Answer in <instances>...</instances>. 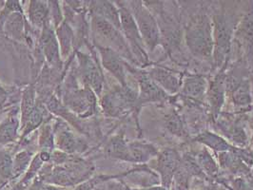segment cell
<instances>
[{"mask_svg": "<svg viewBox=\"0 0 253 190\" xmlns=\"http://www.w3.org/2000/svg\"><path fill=\"white\" fill-rule=\"evenodd\" d=\"M94 164L83 155L69 154L66 162L59 165L44 164L38 178L57 189H75L93 176Z\"/></svg>", "mask_w": 253, "mask_h": 190, "instance_id": "6da1fadb", "label": "cell"}, {"mask_svg": "<svg viewBox=\"0 0 253 190\" xmlns=\"http://www.w3.org/2000/svg\"><path fill=\"white\" fill-rule=\"evenodd\" d=\"M56 94L64 107L81 119H90L98 114L99 98L92 89L81 85L74 63L64 77Z\"/></svg>", "mask_w": 253, "mask_h": 190, "instance_id": "7a4b0ae2", "label": "cell"}, {"mask_svg": "<svg viewBox=\"0 0 253 190\" xmlns=\"http://www.w3.org/2000/svg\"><path fill=\"white\" fill-rule=\"evenodd\" d=\"M90 38L93 45H99L119 53L127 63L138 67L122 32L96 15H89Z\"/></svg>", "mask_w": 253, "mask_h": 190, "instance_id": "3957f363", "label": "cell"}, {"mask_svg": "<svg viewBox=\"0 0 253 190\" xmlns=\"http://www.w3.org/2000/svg\"><path fill=\"white\" fill-rule=\"evenodd\" d=\"M138 91L129 86H118L104 90L99 97V111L107 118L121 119L128 114L139 113L137 107Z\"/></svg>", "mask_w": 253, "mask_h": 190, "instance_id": "277c9868", "label": "cell"}, {"mask_svg": "<svg viewBox=\"0 0 253 190\" xmlns=\"http://www.w3.org/2000/svg\"><path fill=\"white\" fill-rule=\"evenodd\" d=\"M185 39L190 52L197 58L209 60L213 56V26L206 14H198L186 28Z\"/></svg>", "mask_w": 253, "mask_h": 190, "instance_id": "5b68a950", "label": "cell"}, {"mask_svg": "<svg viewBox=\"0 0 253 190\" xmlns=\"http://www.w3.org/2000/svg\"><path fill=\"white\" fill-rule=\"evenodd\" d=\"M74 64L81 85L92 89L99 98L105 90L106 77L96 50L93 49L89 53L76 51Z\"/></svg>", "mask_w": 253, "mask_h": 190, "instance_id": "8992f818", "label": "cell"}, {"mask_svg": "<svg viewBox=\"0 0 253 190\" xmlns=\"http://www.w3.org/2000/svg\"><path fill=\"white\" fill-rule=\"evenodd\" d=\"M126 3L134 17L146 50L152 52L157 46L162 45L161 34L155 16L143 1H126Z\"/></svg>", "mask_w": 253, "mask_h": 190, "instance_id": "52a82bcc", "label": "cell"}, {"mask_svg": "<svg viewBox=\"0 0 253 190\" xmlns=\"http://www.w3.org/2000/svg\"><path fill=\"white\" fill-rule=\"evenodd\" d=\"M115 4L117 5L120 13L121 32L126 38L132 55L138 66H148L150 63L148 51L143 43L134 17L126 6V1H115Z\"/></svg>", "mask_w": 253, "mask_h": 190, "instance_id": "ba28073f", "label": "cell"}, {"mask_svg": "<svg viewBox=\"0 0 253 190\" xmlns=\"http://www.w3.org/2000/svg\"><path fill=\"white\" fill-rule=\"evenodd\" d=\"M55 150L72 155H83L90 151L89 141L61 118L54 116Z\"/></svg>", "mask_w": 253, "mask_h": 190, "instance_id": "9c48e42d", "label": "cell"}, {"mask_svg": "<svg viewBox=\"0 0 253 190\" xmlns=\"http://www.w3.org/2000/svg\"><path fill=\"white\" fill-rule=\"evenodd\" d=\"M126 67L127 73L133 76L137 82V107L139 111L145 104L159 103L165 101L168 98L169 94L165 92L164 90L152 80L147 71L127 62Z\"/></svg>", "mask_w": 253, "mask_h": 190, "instance_id": "30bf717a", "label": "cell"}, {"mask_svg": "<svg viewBox=\"0 0 253 190\" xmlns=\"http://www.w3.org/2000/svg\"><path fill=\"white\" fill-rule=\"evenodd\" d=\"M213 60L214 67L220 68L226 65V59L230 51L232 25L225 14H216L213 18Z\"/></svg>", "mask_w": 253, "mask_h": 190, "instance_id": "8fae6325", "label": "cell"}, {"mask_svg": "<svg viewBox=\"0 0 253 190\" xmlns=\"http://www.w3.org/2000/svg\"><path fill=\"white\" fill-rule=\"evenodd\" d=\"M38 45L44 57L45 64L55 71L62 72L64 75L65 65L60 55V49L55 35V29L51 25L50 20L41 30Z\"/></svg>", "mask_w": 253, "mask_h": 190, "instance_id": "7c38bea8", "label": "cell"}, {"mask_svg": "<svg viewBox=\"0 0 253 190\" xmlns=\"http://www.w3.org/2000/svg\"><path fill=\"white\" fill-rule=\"evenodd\" d=\"M93 47L97 51L103 70L107 71L115 80H117L121 87H127L128 83L126 60L119 53L110 48L99 45H93Z\"/></svg>", "mask_w": 253, "mask_h": 190, "instance_id": "4fadbf2b", "label": "cell"}, {"mask_svg": "<svg viewBox=\"0 0 253 190\" xmlns=\"http://www.w3.org/2000/svg\"><path fill=\"white\" fill-rule=\"evenodd\" d=\"M20 105H17L6 111L0 121V149L15 147L20 139Z\"/></svg>", "mask_w": 253, "mask_h": 190, "instance_id": "5bb4252c", "label": "cell"}, {"mask_svg": "<svg viewBox=\"0 0 253 190\" xmlns=\"http://www.w3.org/2000/svg\"><path fill=\"white\" fill-rule=\"evenodd\" d=\"M147 72L152 80L168 94H175L182 87V77L165 67L153 66Z\"/></svg>", "mask_w": 253, "mask_h": 190, "instance_id": "9a60e30c", "label": "cell"}, {"mask_svg": "<svg viewBox=\"0 0 253 190\" xmlns=\"http://www.w3.org/2000/svg\"><path fill=\"white\" fill-rule=\"evenodd\" d=\"M157 165L156 170L160 173L162 187L169 189L172 178L177 171L179 157L176 152L173 150H165L157 155Z\"/></svg>", "mask_w": 253, "mask_h": 190, "instance_id": "2e32d148", "label": "cell"}, {"mask_svg": "<svg viewBox=\"0 0 253 190\" xmlns=\"http://www.w3.org/2000/svg\"><path fill=\"white\" fill-rule=\"evenodd\" d=\"M24 7L26 18L34 29L41 32L43 27L50 20L49 3L44 0H31Z\"/></svg>", "mask_w": 253, "mask_h": 190, "instance_id": "e0dca14e", "label": "cell"}, {"mask_svg": "<svg viewBox=\"0 0 253 190\" xmlns=\"http://www.w3.org/2000/svg\"><path fill=\"white\" fill-rule=\"evenodd\" d=\"M89 15H96L121 31L120 13L113 1H88Z\"/></svg>", "mask_w": 253, "mask_h": 190, "instance_id": "ac0fdd59", "label": "cell"}, {"mask_svg": "<svg viewBox=\"0 0 253 190\" xmlns=\"http://www.w3.org/2000/svg\"><path fill=\"white\" fill-rule=\"evenodd\" d=\"M157 149L152 144L143 141L128 142L126 163L145 164L158 155Z\"/></svg>", "mask_w": 253, "mask_h": 190, "instance_id": "d6986e66", "label": "cell"}, {"mask_svg": "<svg viewBox=\"0 0 253 190\" xmlns=\"http://www.w3.org/2000/svg\"><path fill=\"white\" fill-rule=\"evenodd\" d=\"M127 149L128 141L125 138V132L121 131L106 141L103 147V152L107 158L126 163Z\"/></svg>", "mask_w": 253, "mask_h": 190, "instance_id": "ffe728a7", "label": "cell"}, {"mask_svg": "<svg viewBox=\"0 0 253 190\" xmlns=\"http://www.w3.org/2000/svg\"><path fill=\"white\" fill-rule=\"evenodd\" d=\"M226 90V75L224 71L217 75L214 80L208 88V99L211 108V112L214 115L219 114L225 99Z\"/></svg>", "mask_w": 253, "mask_h": 190, "instance_id": "44dd1931", "label": "cell"}, {"mask_svg": "<svg viewBox=\"0 0 253 190\" xmlns=\"http://www.w3.org/2000/svg\"><path fill=\"white\" fill-rule=\"evenodd\" d=\"M37 148L38 152L51 153L55 151L54 145V116L46 120L38 128L37 134Z\"/></svg>", "mask_w": 253, "mask_h": 190, "instance_id": "7402d4cb", "label": "cell"}, {"mask_svg": "<svg viewBox=\"0 0 253 190\" xmlns=\"http://www.w3.org/2000/svg\"><path fill=\"white\" fill-rule=\"evenodd\" d=\"M37 153V151L30 148L19 149L14 152L13 159V183L15 184L17 180H19L25 174Z\"/></svg>", "mask_w": 253, "mask_h": 190, "instance_id": "603a6c76", "label": "cell"}, {"mask_svg": "<svg viewBox=\"0 0 253 190\" xmlns=\"http://www.w3.org/2000/svg\"><path fill=\"white\" fill-rule=\"evenodd\" d=\"M182 94L199 99L202 98L206 91H208V83L202 76H188L182 83Z\"/></svg>", "mask_w": 253, "mask_h": 190, "instance_id": "cb8c5ba5", "label": "cell"}, {"mask_svg": "<svg viewBox=\"0 0 253 190\" xmlns=\"http://www.w3.org/2000/svg\"><path fill=\"white\" fill-rule=\"evenodd\" d=\"M13 153L8 148L0 149V190L13 184Z\"/></svg>", "mask_w": 253, "mask_h": 190, "instance_id": "d4e9b609", "label": "cell"}, {"mask_svg": "<svg viewBox=\"0 0 253 190\" xmlns=\"http://www.w3.org/2000/svg\"><path fill=\"white\" fill-rule=\"evenodd\" d=\"M238 36L244 43L248 53L253 51V11L248 13L238 28Z\"/></svg>", "mask_w": 253, "mask_h": 190, "instance_id": "484cf974", "label": "cell"}, {"mask_svg": "<svg viewBox=\"0 0 253 190\" xmlns=\"http://www.w3.org/2000/svg\"><path fill=\"white\" fill-rule=\"evenodd\" d=\"M231 98L237 107H247L252 103L251 86L248 80H242L240 84L231 90Z\"/></svg>", "mask_w": 253, "mask_h": 190, "instance_id": "4316f807", "label": "cell"}, {"mask_svg": "<svg viewBox=\"0 0 253 190\" xmlns=\"http://www.w3.org/2000/svg\"><path fill=\"white\" fill-rule=\"evenodd\" d=\"M196 141L205 144L206 146L210 147L211 149L214 150L216 152H227L231 149V147L225 140L222 139L214 133H211L209 131L200 134L196 138Z\"/></svg>", "mask_w": 253, "mask_h": 190, "instance_id": "83f0119b", "label": "cell"}, {"mask_svg": "<svg viewBox=\"0 0 253 190\" xmlns=\"http://www.w3.org/2000/svg\"><path fill=\"white\" fill-rule=\"evenodd\" d=\"M49 3V11H50V22L54 29H57L64 22L63 9H62V1L51 0Z\"/></svg>", "mask_w": 253, "mask_h": 190, "instance_id": "f1b7e54d", "label": "cell"}, {"mask_svg": "<svg viewBox=\"0 0 253 190\" xmlns=\"http://www.w3.org/2000/svg\"><path fill=\"white\" fill-rule=\"evenodd\" d=\"M166 127L174 135H184V127L182 121L177 114L174 113L169 114L166 117Z\"/></svg>", "mask_w": 253, "mask_h": 190, "instance_id": "f546056e", "label": "cell"}, {"mask_svg": "<svg viewBox=\"0 0 253 190\" xmlns=\"http://www.w3.org/2000/svg\"><path fill=\"white\" fill-rule=\"evenodd\" d=\"M199 162L210 174H213L217 171L215 162L212 160L211 155L206 151H204L202 153L199 154Z\"/></svg>", "mask_w": 253, "mask_h": 190, "instance_id": "4dcf8cb0", "label": "cell"}, {"mask_svg": "<svg viewBox=\"0 0 253 190\" xmlns=\"http://www.w3.org/2000/svg\"><path fill=\"white\" fill-rule=\"evenodd\" d=\"M26 190H58V189L55 187H52L51 185H48L37 178Z\"/></svg>", "mask_w": 253, "mask_h": 190, "instance_id": "1f68e13d", "label": "cell"}, {"mask_svg": "<svg viewBox=\"0 0 253 190\" xmlns=\"http://www.w3.org/2000/svg\"><path fill=\"white\" fill-rule=\"evenodd\" d=\"M11 90H12V87H9V88H6L4 87L1 83H0V108L3 109L4 105L6 104V102L9 98V95L11 93Z\"/></svg>", "mask_w": 253, "mask_h": 190, "instance_id": "d6a6232c", "label": "cell"}, {"mask_svg": "<svg viewBox=\"0 0 253 190\" xmlns=\"http://www.w3.org/2000/svg\"><path fill=\"white\" fill-rule=\"evenodd\" d=\"M167 190L164 187H151V188H146V189H136V190Z\"/></svg>", "mask_w": 253, "mask_h": 190, "instance_id": "836d02e7", "label": "cell"}, {"mask_svg": "<svg viewBox=\"0 0 253 190\" xmlns=\"http://www.w3.org/2000/svg\"><path fill=\"white\" fill-rule=\"evenodd\" d=\"M3 115H4V112H3L2 109L0 108V121H1V119H2V117H3Z\"/></svg>", "mask_w": 253, "mask_h": 190, "instance_id": "e575fe53", "label": "cell"}, {"mask_svg": "<svg viewBox=\"0 0 253 190\" xmlns=\"http://www.w3.org/2000/svg\"><path fill=\"white\" fill-rule=\"evenodd\" d=\"M4 4H5V1H0V11H1V9L3 8Z\"/></svg>", "mask_w": 253, "mask_h": 190, "instance_id": "d590c367", "label": "cell"}, {"mask_svg": "<svg viewBox=\"0 0 253 190\" xmlns=\"http://www.w3.org/2000/svg\"><path fill=\"white\" fill-rule=\"evenodd\" d=\"M58 190H74V189H58Z\"/></svg>", "mask_w": 253, "mask_h": 190, "instance_id": "8d00e7d4", "label": "cell"}]
</instances>
